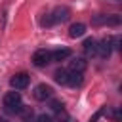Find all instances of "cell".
Listing matches in <instances>:
<instances>
[{"label": "cell", "mask_w": 122, "mask_h": 122, "mask_svg": "<svg viewBox=\"0 0 122 122\" xmlns=\"http://www.w3.org/2000/svg\"><path fill=\"white\" fill-rule=\"evenodd\" d=\"M4 107H6V111H10V112H19V109L23 107V105H21V95H19V92H8V93L4 95Z\"/></svg>", "instance_id": "cell-1"}, {"label": "cell", "mask_w": 122, "mask_h": 122, "mask_svg": "<svg viewBox=\"0 0 122 122\" xmlns=\"http://www.w3.org/2000/svg\"><path fill=\"white\" fill-rule=\"evenodd\" d=\"M29 80H30V76L27 72H17V74H13L10 78V86L13 90H23V88L29 86Z\"/></svg>", "instance_id": "cell-2"}, {"label": "cell", "mask_w": 122, "mask_h": 122, "mask_svg": "<svg viewBox=\"0 0 122 122\" xmlns=\"http://www.w3.org/2000/svg\"><path fill=\"white\" fill-rule=\"evenodd\" d=\"M53 95V90H51V86H48V84H38L36 88H34V92H32V97L36 99V101H46V99H50Z\"/></svg>", "instance_id": "cell-3"}, {"label": "cell", "mask_w": 122, "mask_h": 122, "mask_svg": "<svg viewBox=\"0 0 122 122\" xmlns=\"http://www.w3.org/2000/svg\"><path fill=\"white\" fill-rule=\"evenodd\" d=\"M50 61H51V57H50V51H48V50H36L34 55H32V63H34L36 67H44V65H48Z\"/></svg>", "instance_id": "cell-4"}, {"label": "cell", "mask_w": 122, "mask_h": 122, "mask_svg": "<svg viewBox=\"0 0 122 122\" xmlns=\"http://www.w3.org/2000/svg\"><path fill=\"white\" fill-rule=\"evenodd\" d=\"M71 17V10L69 8H55L53 10V13H51V19H53V23H59V21H67Z\"/></svg>", "instance_id": "cell-5"}, {"label": "cell", "mask_w": 122, "mask_h": 122, "mask_svg": "<svg viewBox=\"0 0 122 122\" xmlns=\"http://www.w3.org/2000/svg\"><path fill=\"white\" fill-rule=\"evenodd\" d=\"M86 67H88V63L82 57H74L72 61H69V71L71 72H84Z\"/></svg>", "instance_id": "cell-6"}, {"label": "cell", "mask_w": 122, "mask_h": 122, "mask_svg": "<svg viewBox=\"0 0 122 122\" xmlns=\"http://www.w3.org/2000/svg\"><path fill=\"white\" fill-rule=\"evenodd\" d=\"M50 57H51V61H65V59H69V57H71V50H69V48L53 50V51L50 53Z\"/></svg>", "instance_id": "cell-7"}, {"label": "cell", "mask_w": 122, "mask_h": 122, "mask_svg": "<svg viewBox=\"0 0 122 122\" xmlns=\"http://www.w3.org/2000/svg\"><path fill=\"white\" fill-rule=\"evenodd\" d=\"M84 32H86V25L84 23H72L69 27V36L71 38H80Z\"/></svg>", "instance_id": "cell-8"}, {"label": "cell", "mask_w": 122, "mask_h": 122, "mask_svg": "<svg viewBox=\"0 0 122 122\" xmlns=\"http://www.w3.org/2000/svg\"><path fill=\"white\" fill-rule=\"evenodd\" d=\"M97 53H99L101 57H109V55H111V40H109V38H105V40H101V42L97 44Z\"/></svg>", "instance_id": "cell-9"}, {"label": "cell", "mask_w": 122, "mask_h": 122, "mask_svg": "<svg viewBox=\"0 0 122 122\" xmlns=\"http://www.w3.org/2000/svg\"><path fill=\"white\" fill-rule=\"evenodd\" d=\"M82 46H84L86 55H95V53H97V42H95L93 38H86Z\"/></svg>", "instance_id": "cell-10"}, {"label": "cell", "mask_w": 122, "mask_h": 122, "mask_svg": "<svg viewBox=\"0 0 122 122\" xmlns=\"http://www.w3.org/2000/svg\"><path fill=\"white\" fill-rule=\"evenodd\" d=\"M53 78H55V82H57V84H67V82H69V72H67V71H63V69H59V71H55Z\"/></svg>", "instance_id": "cell-11"}, {"label": "cell", "mask_w": 122, "mask_h": 122, "mask_svg": "<svg viewBox=\"0 0 122 122\" xmlns=\"http://www.w3.org/2000/svg\"><path fill=\"white\" fill-rule=\"evenodd\" d=\"M67 84H69V86H80V84H82V72H71Z\"/></svg>", "instance_id": "cell-12"}, {"label": "cell", "mask_w": 122, "mask_h": 122, "mask_svg": "<svg viewBox=\"0 0 122 122\" xmlns=\"http://www.w3.org/2000/svg\"><path fill=\"white\" fill-rule=\"evenodd\" d=\"M19 114H21L23 122H32V109L30 107H21L19 109Z\"/></svg>", "instance_id": "cell-13"}, {"label": "cell", "mask_w": 122, "mask_h": 122, "mask_svg": "<svg viewBox=\"0 0 122 122\" xmlns=\"http://www.w3.org/2000/svg\"><path fill=\"white\" fill-rule=\"evenodd\" d=\"M57 122H74V120H72L65 111H61V112H59V116H57Z\"/></svg>", "instance_id": "cell-14"}, {"label": "cell", "mask_w": 122, "mask_h": 122, "mask_svg": "<svg viewBox=\"0 0 122 122\" xmlns=\"http://www.w3.org/2000/svg\"><path fill=\"white\" fill-rule=\"evenodd\" d=\"M51 109H53V111H57V112H61V111H63V101L53 99V101H51Z\"/></svg>", "instance_id": "cell-15"}, {"label": "cell", "mask_w": 122, "mask_h": 122, "mask_svg": "<svg viewBox=\"0 0 122 122\" xmlns=\"http://www.w3.org/2000/svg\"><path fill=\"white\" fill-rule=\"evenodd\" d=\"M36 122H51V116L50 114H40V116H36Z\"/></svg>", "instance_id": "cell-16"}, {"label": "cell", "mask_w": 122, "mask_h": 122, "mask_svg": "<svg viewBox=\"0 0 122 122\" xmlns=\"http://www.w3.org/2000/svg\"><path fill=\"white\" fill-rule=\"evenodd\" d=\"M40 25H53V19L51 17H42L40 19Z\"/></svg>", "instance_id": "cell-17"}, {"label": "cell", "mask_w": 122, "mask_h": 122, "mask_svg": "<svg viewBox=\"0 0 122 122\" xmlns=\"http://www.w3.org/2000/svg\"><path fill=\"white\" fill-rule=\"evenodd\" d=\"M120 118H122L120 111H118V109H116V111H112V120H114V122H120Z\"/></svg>", "instance_id": "cell-18"}, {"label": "cell", "mask_w": 122, "mask_h": 122, "mask_svg": "<svg viewBox=\"0 0 122 122\" xmlns=\"http://www.w3.org/2000/svg\"><path fill=\"white\" fill-rule=\"evenodd\" d=\"M0 122H8V120H6V118H0Z\"/></svg>", "instance_id": "cell-19"}]
</instances>
